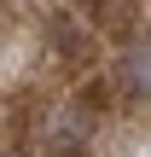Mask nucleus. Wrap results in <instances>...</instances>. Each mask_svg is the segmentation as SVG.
Returning <instances> with one entry per match:
<instances>
[{
	"label": "nucleus",
	"instance_id": "f257e3e1",
	"mask_svg": "<svg viewBox=\"0 0 151 157\" xmlns=\"http://www.w3.org/2000/svg\"><path fill=\"white\" fill-rule=\"evenodd\" d=\"M122 87H128L134 99H145V93H151V64H145V41H140V52H128V58H122Z\"/></svg>",
	"mask_w": 151,
	"mask_h": 157
}]
</instances>
